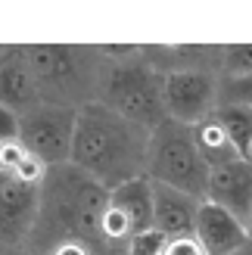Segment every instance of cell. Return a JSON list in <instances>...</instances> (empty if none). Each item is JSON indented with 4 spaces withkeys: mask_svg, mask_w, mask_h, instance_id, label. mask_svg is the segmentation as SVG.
<instances>
[{
    "mask_svg": "<svg viewBox=\"0 0 252 255\" xmlns=\"http://www.w3.org/2000/svg\"><path fill=\"white\" fill-rule=\"evenodd\" d=\"M215 119L221 122L224 131H228L234 149L240 152L243 159H249V149H252V106H243V103H218Z\"/></svg>",
    "mask_w": 252,
    "mask_h": 255,
    "instance_id": "15",
    "label": "cell"
},
{
    "mask_svg": "<svg viewBox=\"0 0 252 255\" xmlns=\"http://www.w3.org/2000/svg\"><path fill=\"white\" fill-rule=\"evenodd\" d=\"M44 177L47 165L28 156L22 143L0 146V243L16 246L31 237Z\"/></svg>",
    "mask_w": 252,
    "mask_h": 255,
    "instance_id": "3",
    "label": "cell"
},
{
    "mask_svg": "<svg viewBox=\"0 0 252 255\" xmlns=\"http://www.w3.org/2000/svg\"><path fill=\"white\" fill-rule=\"evenodd\" d=\"M146 177L153 184L174 187L181 193L203 202L209 187V165L199 156L193 143L190 125L165 119L149 134V156H146Z\"/></svg>",
    "mask_w": 252,
    "mask_h": 255,
    "instance_id": "5",
    "label": "cell"
},
{
    "mask_svg": "<svg viewBox=\"0 0 252 255\" xmlns=\"http://www.w3.org/2000/svg\"><path fill=\"white\" fill-rule=\"evenodd\" d=\"M109 190L97 184L91 174L78 171L75 165L47 168L44 187H41V209L31 231V249L34 255L56 252L66 243H84L91 246L100 240L103 227Z\"/></svg>",
    "mask_w": 252,
    "mask_h": 255,
    "instance_id": "2",
    "label": "cell"
},
{
    "mask_svg": "<svg viewBox=\"0 0 252 255\" xmlns=\"http://www.w3.org/2000/svg\"><path fill=\"white\" fill-rule=\"evenodd\" d=\"M47 255H50V252H47Z\"/></svg>",
    "mask_w": 252,
    "mask_h": 255,
    "instance_id": "24",
    "label": "cell"
},
{
    "mask_svg": "<svg viewBox=\"0 0 252 255\" xmlns=\"http://www.w3.org/2000/svg\"><path fill=\"white\" fill-rule=\"evenodd\" d=\"M149 134L153 131L122 119L119 112H112L100 100L84 103L78 109L69 165L91 174L106 190H116L128 181L146 177Z\"/></svg>",
    "mask_w": 252,
    "mask_h": 255,
    "instance_id": "1",
    "label": "cell"
},
{
    "mask_svg": "<svg viewBox=\"0 0 252 255\" xmlns=\"http://www.w3.org/2000/svg\"><path fill=\"white\" fill-rule=\"evenodd\" d=\"M206 199L221 206L224 212H231L234 218H240L246 224L252 215V162L234 159V162L209 168Z\"/></svg>",
    "mask_w": 252,
    "mask_h": 255,
    "instance_id": "10",
    "label": "cell"
},
{
    "mask_svg": "<svg viewBox=\"0 0 252 255\" xmlns=\"http://www.w3.org/2000/svg\"><path fill=\"white\" fill-rule=\"evenodd\" d=\"M196 243L203 246L206 255H237L249 246V231L240 218H234L231 212H224L215 202L203 199L196 215Z\"/></svg>",
    "mask_w": 252,
    "mask_h": 255,
    "instance_id": "11",
    "label": "cell"
},
{
    "mask_svg": "<svg viewBox=\"0 0 252 255\" xmlns=\"http://www.w3.org/2000/svg\"><path fill=\"white\" fill-rule=\"evenodd\" d=\"M143 231H153V181L137 177V181L109 190L100 240L116 243V240H131Z\"/></svg>",
    "mask_w": 252,
    "mask_h": 255,
    "instance_id": "8",
    "label": "cell"
},
{
    "mask_svg": "<svg viewBox=\"0 0 252 255\" xmlns=\"http://www.w3.org/2000/svg\"><path fill=\"white\" fill-rule=\"evenodd\" d=\"M196 215H199V199L181 193L174 187L153 184V227L168 240L193 237L196 231Z\"/></svg>",
    "mask_w": 252,
    "mask_h": 255,
    "instance_id": "12",
    "label": "cell"
},
{
    "mask_svg": "<svg viewBox=\"0 0 252 255\" xmlns=\"http://www.w3.org/2000/svg\"><path fill=\"white\" fill-rule=\"evenodd\" d=\"M249 162H252V149H249Z\"/></svg>",
    "mask_w": 252,
    "mask_h": 255,
    "instance_id": "22",
    "label": "cell"
},
{
    "mask_svg": "<svg viewBox=\"0 0 252 255\" xmlns=\"http://www.w3.org/2000/svg\"><path fill=\"white\" fill-rule=\"evenodd\" d=\"M103 100L100 103L119 112L122 119L153 131L168 119L165 109V72H159L156 62H109L103 78Z\"/></svg>",
    "mask_w": 252,
    "mask_h": 255,
    "instance_id": "4",
    "label": "cell"
},
{
    "mask_svg": "<svg viewBox=\"0 0 252 255\" xmlns=\"http://www.w3.org/2000/svg\"><path fill=\"white\" fill-rule=\"evenodd\" d=\"M19 128H22V116L0 103V146L19 143Z\"/></svg>",
    "mask_w": 252,
    "mask_h": 255,
    "instance_id": "19",
    "label": "cell"
},
{
    "mask_svg": "<svg viewBox=\"0 0 252 255\" xmlns=\"http://www.w3.org/2000/svg\"><path fill=\"white\" fill-rule=\"evenodd\" d=\"M190 134H193V143L199 149V156L206 159L209 168H215V165H224V162H234V159H243L240 152L234 149L228 131L221 128V122L215 116H209L203 122L190 125Z\"/></svg>",
    "mask_w": 252,
    "mask_h": 255,
    "instance_id": "14",
    "label": "cell"
},
{
    "mask_svg": "<svg viewBox=\"0 0 252 255\" xmlns=\"http://www.w3.org/2000/svg\"><path fill=\"white\" fill-rule=\"evenodd\" d=\"M221 103V84L206 69L165 72V109L168 119L181 125H196L215 116Z\"/></svg>",
    "mask_w": 252,
    "mask_h": 255,
    "instance_id": "7",
    "label": "cell"
},
{
    "mask_svg": "<svg viewBox=\"0 0 252 255\" xmlns=\"http://www.w3.org/2000/svg\"><path fill=\"white\" fill-rule=\"evenodd\" d=\"M165 246H168V237L153 227V231L134 234L128 240V255H165Z\"/></svg>",
    "mask_w": 252,
    "mask_h": 255,
    "instance_id": "17",
    "label": "cell"
},
{
    "mask_svg": "<svg viewBox=\"0 0 252 255\" xmlns=\"http://www.w3.org/2000/svg\"><path fill=\"white\" fill-rule=\"evenodd\" d=\"M246 231H249V243H252V215H249V221H246Z\"/></svg>",
    "mask_w": 252,
    "mask_h": 255,
    "instance_id": "21",
    "label": "cell"
},
{
    "mask_svg": "<svg viewBox=\"0 0 252 255\" xmlns=\"http://www.w3.org/2000/svg\"><path fill=\"white\" fill-rule=\"evenodd\" d=\"M25 53H28V66L41 84V94L75 87L84 78L87 56H91L84 47H69V44H34L25 47Z\"/></svg>",
    "mask_w": 252,
    "mask_h": 255,
    "instance_id": "9",
    "label": "cell"
},
{
    "mask_svg": "<svg viewBox=\"0 0 252 255\" xmlns=\"http://www.w3.org/2000/svg\"><path fill=\"white\" fill-rule=\"evenodd\" d=\"M218 69L224 72V78H252V44L221 47Z\"/></svg>",
    "mask_w": 252,
    "mask_h": 255,
    "instance_id": "16",
    "label": "cell"
},
{
    "mask_svg": "<svg viewBox=\"0 0 252 255\" xmlns=\"http://www.w3.org/2000/svg\"><path fill=\"white\" fill-rule=\"evenodd\" d=\"M165 255H206V252L196 243V237H181V240H168Z\"/></svg>",
    "mask_w": 252,
    "mask_h": 255,
    "instance_id": "20",
    "label": "cell"
},
{
    "mask_svg": "<svg viewBox=\"0 0 252 255\" xmlns=\"http://www.w3.org/2000/svg\"><path fill=\"white\" fill-rule=\"evenodd\" d=\"M78 125V109L66 103H37L34 109L22 112L19 143L47 168L72 162V140Z\"/></svg>",
    "mask_w": 252,
    "mask_h": 255,
    "instance_id": "6",
    "label": "cell"
},
{
    "mask_svg": "<svg viewBox=\"0 0 252 255\" xmlns=\"http://www.w3.org/2000/svg\"><path fill=\"white\" fill-rule=\"evenodd\" d=\"M237 255H246V252H237Z\"/></svg>",
    "mask_w": 252,
    "mask_h": 255,
    "instance_id": "23",
    "label": "cell"
},
{
    "mask_svg": "<svg viewBox=\"0 0 252 255\" xmlns=\"http://www.w3.org/2000/svg\"><path fill=\"white\" fill-rule=\"evenodd\" d=\"M221 103H243L252 106V78H224Z\"/></svg>",
    "mask_w": 252,
    "mask_h": 255,
    "instance_id": "18",
    "label": "cell"
},
{
    "mask_svg": "<svg viewBox=\"0 0 252 255\" xmlns=\"http://www.w3.org/2000/svg\"><path fill=\"white\" fill-rule=\"evenodd\" d=\"M37 97H41V84L28 66L25 47L6 50L0 56V103L19 112V109H34Z\"/></svg>",
    "mask_w": 252,
    "mask_h": 255,
    "instance_id": "13",
    "label": "cell"
}]
</instances>
